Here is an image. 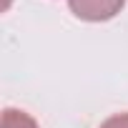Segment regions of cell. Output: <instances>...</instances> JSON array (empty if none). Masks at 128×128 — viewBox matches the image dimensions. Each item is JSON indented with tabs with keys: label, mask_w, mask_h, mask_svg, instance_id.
<instances>
[{
	"label": "cell",
	"mask_w": 128,
	"mask_h": 128,
	"mask_svg": "<svg viewBox=\"0 0 128 128\" xmlns=\"http://www.w3.org/2000/svg\"><path fill=\"white\" fill-rule=\"evenodd\" d=\"M3 128H40L35 123V118L25 110L18 108H5L3 110Z\"/></svg>",
	"instance_id": "2"
},
{
	"label": "cell",
	"mask_w": 128,
	"mask_h": 128,
	"mask_svg": "<svg viewBox=\"0 0 128 128\" xmlns=\"http://www.w3.org/2000/svg\"><path fill=\"white\" fill-rule=\"evenodd\" d=\"M100 128H128V113H116L100 123Z\"/></svg>",
	"instance_id": "3"
},
{
	"label": "cell",
	"mask_w": 128,
	"mask_h": 128,
	"mask_svg": "<svg viewBox=\"0 0 128 128\" xmlns=\"http://www.w3.org/2000/svg\"><path fill=\"white\" fill-rule=\"evenodd\" d=\"M126 5V0H68V8L78 20L86 23H106L116 18Z\"/></svg>",
	"instance_id": "1"
}]
</instances>
